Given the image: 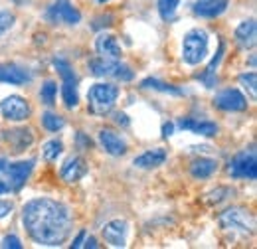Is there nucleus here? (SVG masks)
Segmentation results:
<instances>
[{
  "label": "nucleus",
  "instance_id": "37",
  "mask_svg": "<svg viewBox=\"0 0 257 249\" xmlns=\"http://www.w3.org/2000/svg\"><path fill=\"white\" fill-rule=\"evenodd\" d=\"M83 241H85L83 245H85L87 249H89V247L95 249V247H97V239H95V237H87V239H83Z\"/></svg>",
  "mask_w": 257,
  "mask_h": 249
},
{
  "label": "nucleus",
  "instance_id": "18",
  "mask_svg": "<svg viewBox=\"0 0 257 249\" xmlns=\"http://www.w3.org/2000/svg\"><path fill=\"white\" fill-rule=\"evenodd\" d=\"M229 0H196L192 12L200 18H216L227 10Z\"/></svg>",
  "mask_w": 257,
  "mask_h": 249
},
{
  "label": "nucleus",
  "instance_id": "29",
  "mask_svg": "<svg viewBox=\"0 0 257 249\" xmlns=\"http://www.w3.org/2000/svg\"><path fill=\"white\" fill-rule=\"evenodd\" d=\"M14 22H16V16L12 14V12H0V36L4 34V32H8L12 26H14Z\"/></svg>",
  "mask_w": 257,
  "mask_h": 249
},
{
  "label": "nucleus",
  "instance_id": "13",
  "mask_svg": "<svg viewBox=\"0 0 257 249\" xmlns=\"http://www.w3.org/2000/svg\"><path fill=\"white\" fill-rule=\"evenodd\" d=\"M2 139H4L6 145H10V149H12L14 155L24 153V151L34 143L32 131H28V129H12V131H4V133H2Z\"/></svg>",
  "mask_w": 257,
  "mask_h": 249
},
{
  "label": "nucleus",
  "instance_id": "1",
  "mask_svg": "<svg viewBox=\"0 0 257 249\" xmlns=\"http://www.w3.org/2000/svg\"><path fill=\"white\" fill-rule=\"evenodd\" d=\"M22 223L36 243L62 245L71 231V214L58 200L34 198L22 208Z\"/></svg>",
  "mask_w": 257,
  "mask_h": 249
},
{
  "label": "nucleus",
  "instance_id": "33",
  "mask_svg": "<svg viewBox=\"0 0 257 249\" xmlns=\"http://www.w3.org/2000/svg\"><path fill=\"white\" fill-rule=\"evenodd\" d=\"M12 202H8V200H0V219L6 218V216H10L12 214Z\"/></svg>",
  "mask_w": 257,
  "mask_h": 249
},
{
  "label": "nucleus",
  "instance_id": "38",
  "mask_svg": "<svg viewBox=\"0 0 257 249\" xmlns=\"http://www.w3.org/2000/svg\"><path fill=\"white\" fill-rule=\"evenodd\" d=\"M6 168H8L6 158H0V176H4V174H6Z\"/></svg>",
  "mask_w": 257,
  "mask_h": 249
},
{
  "label": "nucleus",
  "instance_id": "34",
  "mask_svg": "<svg viewBox=\"0 0 257 249\" xmlns=\"http://www.w3.org/2000/svg\"><path fill=\"white\" fill-rule=\"evenodd\" d=\"M85 235H87V233H85V229H81V231L77 233V237L73 239V243H71V247H73V249L81 247V245H83V239H85Z\"/></svg>",
  "mask_w": 257,
  "mask_h": 249
},
{
  "label": "nucleus",
  "instance_id": "30",
  "mask_svg": "<svg viewBox=\"0 0 257 249\" xmlns=\"http://www.w3.org/2000/svg\"><path fill=\"white\" fill-rule=\"evenodd\" d=\"M75 143H77V149H81V151H89L93 147V141L87 135H83V133H77L75 135Z\"/></svg>",
  "mask_w": 257,
  "mask_h": 249
},
{
  "label": "nucleus",
  "instance_id": "28",
  "mask_svg": "<svg viewBox=\"0 0 257 249\" xmlns=\"http://www.w3.org/2000/svg\"><path fill=\"white\" fill-rule=\"evenodd\" d=\"M239 83L243 85V89L249 93L251 99H255L257 97V75H255V71L241 73V75H239Z\"/></svg>",
  "mask_w": 257,
  "mask_h": 249
},
{
  "label": "nucleus",
  "instance_id": "39",
  "mask_svg": "<svg viewBox=\"0 0 257 249\" xmlns=\"http://www.w3.org/2000/svg\"><path fill=\"white\" fill-rule=\"evenodd\" d=\"M8 192V184H4L2 180H0V194H6Z\"/></svg>",
  "mask_w": 257,
  "mask_h": 249
},
{
  "label": "nucleus",
  "instance_id": "24",
  "mask_svg": "<svg viewBox=\"0 0 257 249\" xmlns=\"http://www.w3.org/2000/svg\"><path fill=\"white\" fill-rule=\"evenodd\" d=\"M56 95H58V85H56V81H52V79L44 81V85H42V89H40V99H42V103L48 105V107H52V105L56 103Z\"/></svg>",
  "mask_w": 257,
  "mask_h": 249
},
{
  "label": "nucleus",
  "instance_id": "35",
  "mask_svg": "<svg viewBox=\"0 0 257 249\" xmlns=\"http://www.w3.org/2000/svg\"><path fill=\"white\" fill-rule=\"evenodd\" d=\"M115 123L123 125V127H128V123H131V121H128V117L125 115V113H117V115H115Z\"/></svg>",
  "mask_w": 257,
  "mask_h": 249
},
{
  "label": "nucleus",
  "instance_id": "26",
  "mask_svg": "<svg viewBox=\"0 0 257 249\" xmlns=\"http://www.w3.org/2000/svg\"><path fill=\"white\" fill-rule=\"evenodd\" d=\"M178 4H180V0H157L159 14H161L162 20H172L174 14H176Z\"/></svg>",
  "mask_w": 257,
  "mask_h": 249
},
{
  "label": "nucleus",
  "instance_id": "41",
  "mask_svg": "<svg viewBox=\"0 0 257 249\" xmlns=\"http://www.w3.org/2000/svg\"><path fill=\"white\" fill-rule=\"evenodd\" d=\"M97 2H109V0H97Z\"/></svg>",
  "mask_w": 257,
  "mask_h": 249
},
{
  "label": "nucleus",
  "instance_id": "40",
  "mask_svg": "<svg viewBox=\"0 0 257 249\" xmlns=\"http://www.w3.org/2000/svg\"><path fill=\"white\" fill-rule=\"evenodd\" d=\"M249 65H251V67H255V56H251V58H249Z\"/></svg>",
  "mask_w": 257,
  "mask_h": 249
},
{
  "label": "nucleus",
  "instance_id": "19",
  "mask_svg": "<svg viewBox=\"0 0 257 249\" xmlns=\"http://www.w3.org/2000/svg\"><path fill=\"white\" fill-rule=\"evenodd\" d=\"M235 42L241 50H251L257 42V24L253 18L241 22L237 28H235Z\"/></svg>",
  "mask_w": 257,
  "mask_h": 249
},
{
  "label": "nucleus",
  "instance_id": "10",
  "mask_svg": "<svg viewBox=\"0 0 257 249\" xmlns=\"http://www.w3.org/2000/svg\"><path fill=\"white\" fill-rule=\"evenodd\" d=\"M214 105L222 111H245L247 109V97L241 93L239 89H224L214 97Z\"/></svg>",
  "mask_w": 257,
  "mask_h": 249
},
{
  "label": "nucleus",
  "instance_id": "5",
  "mask_svg": "<svg viewBox=\"0 0 257 249\" xmlns=\"http://www.w3.org/2000/svg\"><path fill=\"white\" fill-rule=\"evenodd\" d=\"M220 223H222L224 229L241 233V235L253 233V227H255L253 214L249 210H243V208H229V210L222 212Z\"/></svg>",
  "mask_w": 257,
  "mask_h": 249
},
{
  "label": "nucleus",
  "instance_id": "12",
  "mask_svg": "<svg viewBox=\"0 0 257 249\" xmlns=\"http://www.w3.org/2000/svg\"><path fill=\"white\" fill-rule=\"evenodd\" d=\"M127 231H128V225L125 219H113V221L105 223L103 237L113 247H125L127 245Z\"/></svg>",
  "mask_w": 257,
  "mask_h": 249
},
{
  "label": "nucleus",
  "instance_id": "15",
  "mask_svg": "<svg viewBox=\"0 0 257 249\" xmlns=\"http://www.w3.org/2000/svg\"><path fill=\"white\" fill-rule=\"evenodd\" d=\"M99 143H101L103 151L111 156H123L127 153V143L121 139V135H117L111 129H101L99 131Z\"/></svg>",
  "mask_w": 257,
  "mask_h": 249
},
{
  "label": "nucleus",
  "instance_id": "4",
  "mask_svg": "<svg viewBox=\"0 0 257 249\" xmlns=\"http://www.w3.org/2000/svg\"><path fill=\"white\" fill-rule=\"evenodd\" d=\"M54 67L56 71L62 75V99L67 109H75L79 103V95H77V77L75 71L71 69V65L64 58H54Z\"/></svg>",
  "mask_w": 257,
  "mask_h": 249
},
{
  "label": "nucleus",
  "instance_id": "20",
  "mask_svg": "<svg viewBox=\"0 0 257 249\" xmlns=\"http://www.w3.org/2000/svg\"><path fill=\"white\" fill-rule=\"evenodd\" d=\"M164 162H166V151H164V149L147 151V153L139 155L133 160V164H135L137 168H145V170H149V168H159Z\"/></svg>",
  "mask_w": 257,
  "mask_h": 249
},
{
  "label": "nucleus",
  "instance_id": "17",
  "mask_svg": "<svg viewBox=\"0 0 257 249\" xmlns=\"http://www.w3.org/2000/svg\"><path fill=\"white\" fill-rule=\"evenodd\" d=\"M60 174H62V178L67 184H73V182L81 180L87 174V164H85V160L81 156H69L62 164Z\"/></svg>",
  "mask_w": 257,
  "mask_h": 249
},
{
  "label": "nucleus",
  "instance_id": "8",
  "mask_svg": "<svg viewBox=\"0 0 257 249\" xmlns=\"http://www.w3.org/2000/svg\"><path fill=\"white\" fill-rule=\"evenodd\" d=\"M227 172L231 178L239 180V178H245V180H255L257 178V158L255 151H243L239 155H235L229 160V166H227Z\"/></svg>",
  "mask_w": 257,
  "mask_h": 249
},
{
  "label": "nucleus",
  "instance_id": "3",
  "mask_svg": "<svg viewBox=\"0 0 257 249\" xmlns=\"http://www.w3.org/2000/svg\"><path fill=\"white\" fill-rule=\"evenodd\" d=\"M208 56V32L194 28L182 38V60L188 65H198Z\"/></svg>",
  "mask_w": 257,
  "mask_h": 249
},
{
  "label": "nucleus",
  "instance_id": "27",
  "mask_svg": "<svg viewBox=\"0 0 257 249\" xmlns=\"http://www.w3.org/2000/svg\"><path fill=\"white\" fill-rule=\"evenodd\" d=\"M42 125H44V129H48L50 133H58L60 129L65 127V121L60 115H56V113H44V115H42Z\"/></svg>",
  "mask_w": 257,
  "mask_h": 249
},
{
  "label": "nucleus",
  "instance_id": "14",
  "mask_svg": "<svg viewBox=\"0 0 257 249\" xmlns=\"http://www.w3.org/2000/svg\"><path fill=\"white\" fill-rule=\"evenodd\" d=\"M95 50L99 58H105V60H121V56H123V50H121L117 38L111 34H105V32H101L97 36Z\"/></svg>",
  "mask_w": 257,
  "mask_h": 249
},
{
  "label": "nucleus",
  "instance_id": "25",
  "mask_svg": "<svg viewBox=\"0 0 257 249\" xmlns=\"http://www.w3.org/2000/svg\"><path fill=\"white\" fill-rule=\"evenodd\" d=\"M62 151H64V145H62V141H58V139H52V141H48L46 145H44V149H42V155L46 160H50V162H54V160H58V156L62 155Z\"/></svg>",
  "mask_w": 257,
  "mask_h": 249
},
{
  "label": "nucleus",
  "instance_id": "22",
  "mask_svg": "<svg viewBox=\"0 0 257 249\" xmlns=\"http://www.w3.org/2000/svg\"><path fill=\"white\" fill-rule=\"evenodd\" d=\"M218 170V162L214 158H196L190 164V174L196 180H206Z\"/></svg>",
  "mask_w": 257,
  "mask_h": 249
},
{
  "label": "nucleus",
  "instance_id": "23",
  "mask_svg": "<svg viewBox=\"0 0 257 249\" xmlns=\"http://www.w3.org/2000/svg\"><path fill=\"white\" fill-rule=\"evenodd\" d=\"M141 87H145V89H155V91H162V93H170V95L184 93L182 89H178V87H174V85H170V83H164L161 79H155V77H147V79L141 83Z\"/></svg>",
  "mask_w": 257,
  "mask_h": 249
},
{
  "label": "nucleus",
  "instance_id": "2",
  "mask_svg": "<svg viewBox=\"0 0 257 249\" xmlns=\"http://www.w3.org/2000/svg\"><path fill=\"white\" fill-rule=\"evenodd\" d=\"M119 97V87L113 83H95L87 91L89 111L97 117H105L115 107V101Z\"/></svg>",
  "mask_w": 257,
  "mask_h": 249
},
{
  "label": "nucleus",
  "instance_id": "21",
  "mask_svg": "<svg viewBox=\"0 0 257 249\" xmlns=\"http://www.w3.org/2000/svg\"><path fill=\"white\" fill-rule=\"evenodd\" d=\"M178 127L184 131H190L194 135H202V137H216L218 133V125L212 121H196V119H180Z\"/></svg>",
  "mask_w": 257,
  "mask_h": 249
},
{
  "label": "nucleus",
  "instance_id": "7",
  "mask_svg": "<svg viewBox=\"0 0 257 249\" xmlns=\"http://www.w3.org/2000/svg\"><path fill=\"white\" fill-rule=\"evenodd\" d=\"M46 20L52 24L77 26L81 22V12L71 4V0H54V4L46 10Z\"/></svg>",
  "mask_w": 257,
  "mask_h": 249
},
{
  "label": "nucleus",
  "instance_id": "6",
  "mask_svg": "<svg viewBox=\"0 0 257 249\" xmlns=\"http://www.w3.org/2000/svg\"><path fill=\"white\" fill-rule=\"evenodd\" d=\"M89 69L97 77H115L119 81H131L135 77L133 69L121 63L119 60H105V58H97L89 62Z\"/></svg>",
  "mask_w": 257,
  "mask_h": 249
},
{
  "label": "nucleus",
  "instance_id": "16",
  "mask_svg": "<svg viewBox=\"0 0 257 249\" xmlns=\"http://www.w3.org/2000/svg\"><path fill=\"white\" fill-rule=\"evenodd\" d=\"M32 79L30 71L16 65V63H0V83L10 85H24Z\"/></svg>",
  "mask_w": 257,
  "mask_h": 249
},
{
  "label": "nucleus",
  "instance_id": "11",
  "mask_svg": "<svg viewBox=\"0 0 257 249\" xmlns=\"http://www.w3.org/2000/svg\"><path fill=\"white\" fill-rule=\"evenodd\" d=\"M34 170V160H24V162H16V164H8L6 168V176H8V188H12L14 192L22 190L26 184V180L30 178Z\"/></svg>",
  "mask_w": 257,
  "mask_h": 249
},
{
  "label": "nucleus",
  "instance_id": "31",
  "mask_svg": "<svg viewBox=\"0 0 257 249\" xmlns=\"http://www.w3.org/2000/svg\"><path fill=\"white\" fill-rule=\"evenodd\" d=\"M111 24H113V14H101V16H97L91 26H93V30H101L103 26H111Z\"/></svg>",
  "mask_w": 257,
  "mask_h": 249
},
{
  "label": "nucleus",
  "instance_id": "32",
  "mask_svg": "<svg viewBox=\"0 0 257 249\" xmlns=\"http://www.w3.org/2000/svg\"><path fill=\"white\" fill-rule=\"evenodd\" d=\"M2 247L4 249H8V247H12V249H22L24 245H22V241L16 237V235H6L4 239H2Z\"/></svg>",
  "mask_w": 257,
  "mask_h": 249
},
{
  "label": "nucleus",
  "instance_id": "36",
  "mask_svg": "<svg viewBox=\"0 0 257 249\" xmlns=\"http://www.w3.org/2000/svg\"><path fill=\"white\" fill-rule=\"evenodd\" d=\"M172 131H174V123H164V125H162V137H164V139H168V137L172 135Z\"/></svg>",
  "mask_w": 257,
  "mask_h": 249
},
{
  "label": "nucleus",
  "instance_id": "9",
  "mask_svg": "<svg viewBox=\"0 0 257 249\" xmlns=\"http://www.w3.org/2000/svg\"><path fill=\"white\" fill-rule=\"evenodd\" d=\"M0 113L4 115V119L8 121H14V123H20V121H26L32 113L28 101L20 95H10L6 99L0 101Z\"/></svg>",
  "mask_w": 257,
  "mask_h": 249
}]
</instances>
